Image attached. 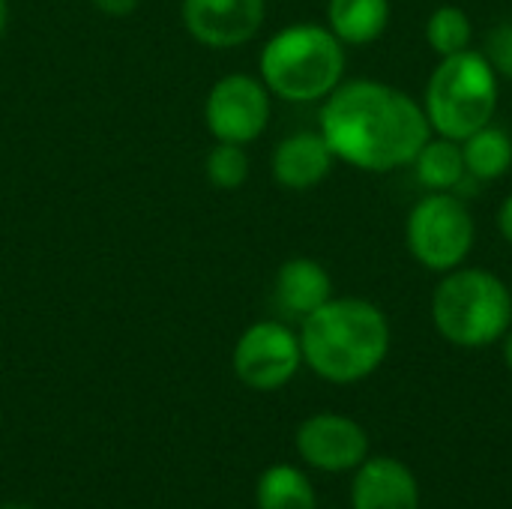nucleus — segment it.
<instances>
[{"label":"nucleus","instance_id":"9d476101","mask_svg":"<svg viewBox=\"0 0 512 509\" xmlns=\"http://www.w3.org/2000/svg\"><path fill=\"white\" fill-rule=\"evenodd\" d=\"M186 33L207 48H237L258 36L267 18V0H183Z\"/></svg>","mask_w":512,"mask_h":509},{"label":"nucleus","instance_id":"2eb2a0df","mask_svg":"<svg viewBox=\"0 0 512 509\" xmlns=\"http://www.w3.org/2000/svg\"><path fill=\"white\" fill-rule=\"evenodd\" d=\"M411 168H414L417 183L426 192H456V186L468 174L462 141H453V138H444V135H432L423 144V150L414 156Z\"/></svg>","mask_w":512,"mask_h":509},{"label":"nucleus","instance_id":"f03ea898","mask_svg":"<svg viewBox=\"0 0 512 509\" xmlns=\"http://www.w3.org/2000/svg\"><path fill=\"white\" fill-rule=\"evenodd\" d=\"M393 345L384 309L366 297H330L300 321L303 366L330 384H360L372 378Z\"/></svg>","mask_w":512,"mask_h":509},{"label":"nucleus","instance_id":"f8f14e48","mask_svg":"<svg viewBox=\"0 0 512 509\" xmlns=\"http://www.w3.org/2000/svg\"><path fill=\"white\" fill-rule=\"evenodd\" d=\"M336 165V156L321 132H294L273 150V180L288 192H306L321 186Z\"/></svg>","mask_w":512,"mask_h":509},{"label":"nucleus","instance_id":"6e6552de","mask_svg":"<svg viewBox=\"0 0 512 509\" xmlns=\"http://www.w3.org/2000/svg\"><path fill=\"white\" fill-rule=\"evenodd\" d=\"M270 90L261 78L246 72H231L219 78L204 99V123L216 141L252 144L264 135L270 123Z\"/></svg>","mask_w":512,"mask_h":509},{"label":"nucleus","instance_id":"423d86ee","mask_svg":"<svg viewBox=\"0 0 512 509\" xmlns=\"http://www.w3.org/2000/svg\"><path fill=\"white\" fill-rule=\"evenodd\" d=\"M474 240V213L456 192H426L405 219V246L411 258L432 273L462 267L474 252Z\"/></svg>","mask_w":512,"mask_h":509},{"label":"nucleus","instance_id":"dca6fc26","mask_svg":"<svg viewBox=\"0 0 512 509\" xmlns=\"http://www.w3.org/2000/svg\"><path fill=\"white\" fill-rule=\"evenodd\" d=\"M465 168L480 183H495L507 177L512 168V135L507 129L489 123L477 132H471L462 141Z\"/></svg>","mask_w":512,"mask_h":509},{"label":"nucleus","instance_id":"ddd939ff","mask_svg":"<svg viewBox=\"0 0 512 509\" xmlns=\"http://www.w3.org/2000/svg\"><path fill=\"white\" fill-rule=\"evenodd\" d=\"M330 297H333V279L321 261L297 255L276 270L273 300L282 315L303 321L315 309H321Z\"/></svg>","mask_w":512,"mask_h":509},{"label":"nucleus","instance_id":"9b49d317","mask_svg":"<svg viewBox=\"0 0 512 509\" xmlns=\"http://www.w3.org/2000/svg\"><path fill=\"white\" fill-rule=\"evenodd\" d=\"M351 509H420V483L405 462L372 456L354 471Z\"/></svg>","mask_w":512,"mask_h":509},{"label":"nucleus","instance_id":"412c9836","mask_svg":"<svg viewBox=\"0 0 512 509\" xmlns=\"http://www.w3.org/2000/svg\"><path fill=\"white\" fill-rule=\"evenodd\" d=\"M93 6L105 15H129L138 9V0H93Z\"/></svg>","mask_w":512,"mask_h":509},{"label":"nucleus","instance_id":"a211bd4d","mask_svg":"<svg viewBox=\"0 0 512 509\" xmlns=\"http://www.w3.org/2000/svg\"><path fill=\"white\" fill-rule=\"evenodd\" d=\"M471 39H474V21L456 3L438 6L426 18V42H429V48L438 57H450V54L468 51L471 48Z\"/></svg>","mask_w":512,"mask_h":509},{"label":"nucleus","instance_id":"f257e3e1","mask_svg":"<svg viewBox=\"0 0 512 509\" xmlns=\"http://www.w3.org/2000/svg\"><path fill=\"white\" fill-rule=\"evenodd\" d=\"M321 135L336 162L387 174L414 162L432 138L420 99L387 81H342L321 108Z\"/></svg>","mask_w":512,"mask_h":509},{"label":"nucleus","instance_id":"6ab92c4d","mask_svg":"<svg viewBox=\"0 0 512 509\" xmlns=\"http://www.w3.org/2000/svg\"><path fill=\"white\" fill-rule=\"evenodd\" d=\"M249 171H252V162H249V153H246L243 144L216 141V147L204 159L207 183L216 186V189H225V192L240 189L249 180Z\"/></svg>","mask_w":512,"mask_h":509},{"label":"nucleus","instance_id":"7ed1b4c3","mask_svg":"<svg viewBox=\"0 0 512 509\" xmlns=\"http://www.w3.org/2000/svg\"><path fill=\"white\" fill-rule=\"evenodd\" d=\"M348 54L336 33L315 21L288 24L273 33L258 57L267 90L285 102L327 99L345 81Z\"/></svg>","mask_w":512,"mask_h":509},{"label":"nucleus","instance_id":"20e7f679","mask_svg":"<svg viewBox=\"0 0 512 509\" xmlns=\"http://www.w3.org/2000/svg\"><path fill=\"white\" fill-rule=\"evenodd\" d=\"M432 324L456 348H489L512 327L510 285L483 267H456L441 273L432 291Z\"/></svg>","mask_w":512,"mask_h":509},{"label":"nucleus","instance_id":"393cba45","mask_svg":"<svg viewBox=\"0 0 512 509\" xmlns=\"http://www.w3.org/2000/svg\"><path fill=\"white\" fill-rule=\"evenodd\" d=\"M510 291H512V285H510Z\"/></svg>","mask_w":512,"mask_h":509},{"label":"nucleus","instance_id":"5701e85b","mask_svg":"<svg viewBox=\"0 0 512 509\" xmlns=\"http://www.w3.org/2000/svg\"><path fill=\"white\" fill-rule=\"evenodd\" d=\"M501 342H504V363H507V369L512 372V327L507 330V336Z\"/></svg>","mask_w":512,"mask_h":509},{"label":"nucleus","instance_id":"0eeeda50","mask_svg":"<svg viewBox=\"0 0 512 509\" xmlns=\"http://www.w3.org/2000/svg\"><path fill=\"white\" fill-rule=\"evenodd\" d=\"M231 366L237 381L249 390H282L303 366L300 333H294L282 321H255L240 333L231 354Z\"/></svg>","mask_w":512,"mask_h":509},{"label":"nucleus","instance_id":"39448f33","mask_svg":"<svg viewBox=\"0 0 512 509\" xmlns=\"http://www.w3.org/2000/svg\"><path fill=\"white\" fill-rule=\"evenodd\" d=\"M501 78L483 51H459L438 57L423 93V111L432 135L465 141L471 132L495 123Z\"/></svg>","mask_w":512,"mask_h":509},{"label":"nucleus","instance_id":"4468645a","mask_svg":"<svg viewBox=\"0 0 512 509\" xmlns=\"http://www.w3.org/2000/svg\"><path fill=\"white\" fill-rule=\"evenodd\" d=\"M390 0H327V27L348 45H372L390 27Z\"/></svg>","mask_w":512,"mask_h":509},{"label":"nucleus","instance_id":"aec40b11","mask_svg":"<svg viewBox=\"0 0 512 509\" xmlns=\"http://www.w3.org/2000/svg\"><path fill=\"white\" fill-rule=\"evenodd\" d=\"M483 54L492 63V69L498 72V78L512 81V21H501L498 27L489 30V36L483 42Z\"/></svg>","mask_w":512,"mask_h":509},{"label":"nucleus","instance_id":"4be33fe9","mask_svg":"<svg viewBox=\"0 0 512 509\" xmlns=\"http://www.w3.org/2000/svg\"><path fill=\"white\" fill-rule=\"evenodd\" d=\"M498 234L512 246V192L498 207Z\"/></svg>","mask_w":512,"mask_h":509},{"label":"nucleus","instance_id":"b1692460","mask_svg":"<svg viewBox=\"0 0 512 509\" xmlns=\"http://www.w3.org/2000/svg\"><path fill=\"white\" fill-rule=\"evenodd\" d=\"M6 21H9V3L0 0V36H3V30H6Z\"/></svg>","mask_w":512,"mask_h":509},{"label":"nucleus","instance_id":"f3484780","mask_svg":"<svg viewBox=\"0 0 512 509\" xmlns=\"http://www.w3.org/2000/svg\"><path fill=\"white\" fill-rule=\"evenodd\" d=\"M258 509H318L312 480L294 465H270L255 483Z\"/></svg>","mask_w":512,"mask_h":509},{"label":"nucleus","instance_id":"1a4fd4ad","mask_svg":"<svg viewBox=\"0 0 512 509\" xmlns=\"http://www.w3.org/2000/svg\"><path fill=\"white\" fill-rule=\"evenodd\" d=\"M294 444L300 459L324 474H348L369 459L366 429L354 417L333 411L306 417L294 435Z\"/></svg>","mask_w":512,"mask_h":509}]
</instances>
